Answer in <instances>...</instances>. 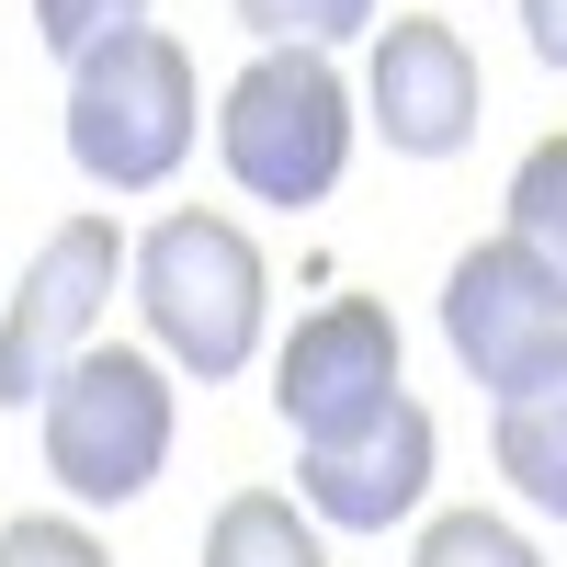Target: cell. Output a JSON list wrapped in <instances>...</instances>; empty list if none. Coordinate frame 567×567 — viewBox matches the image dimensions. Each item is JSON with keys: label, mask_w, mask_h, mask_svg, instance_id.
<instances>
[{"label": "cell", "mask_w": 567, "mask_h": 567, "mask_svg": "<svg viewBox=\"0 0 567 567\" xmlns=\"http://www.w3.org/2000/svg\"><path fill=\"white\" fill-rule=\"evenodd\" d=\"M261 307H272V272L239 216H159L136 239V318L182 374L227 386L261 352Z\"/></svg>", "instance_id": "cell-2"}, {"label": "cell", "mask_w": 567, "mask_h": 567, "mask_svg": "<svg viewBox=\"0 0 567 567\" xmlns=\"http://www.w3.org/2000/svg\"><path fill=\"white\" fill-rule=\"evenodd\" d=\"M205 567H329V545H318V511H296V499H272V488H239L205 523Z\"/></svg>", "instance_id": "cell-11"}, {"label": "cell", "mask_w": 567, "mask_h": 567, "mask_svg": "<svg viewBox=\"0 0 567 567\" xmlns=\"http://www.w3.org/2000/svg\"><path fill=\"white\" fill-rule=\"evenodd\" d=\"M409 567H545L523 523H499V511H443V523H420V556Z\"/></svg>", "instance_id": "cell-13"}, {"label": "cell", "mask_w": 567, "mask_h": 567, "mask_svg": "<svg viewBox=\"0 0 567 567\" xmlns=\"http://www.w3.org/2000/svg\"><path fill=\"white\" fill-rule=\"evenodd\" d=\"M148 23V0H34V45L58 69H80V58H103L114 34H136Z\"/></svg>", "instance_id": "cell-14"}, {"label": "cell", "mask_w": 567, "mask_h": 567, "mask_svg": "<svg viewBox=\"0 0 567 567\" xmlns=\"http://www.w3.org/2000/svg\"><path fill=\"white\" fill-rule=\"evenodd\" d=\"M511 239L567 284V136H534L523 171H511Z\"/></svg>", "instance_id": "cell-12"}, {"label": "cell", "mask_w": 567, "mask_h": 567, "mask_svg": "<svg viewBox=\"0 0 567 567\" xmlns=\"http://www.w3.org/2000/svg\"><path fill=\"white\" fill-rule=\"evenodd\" d=\"M488 443H499V477L545 523H567V341L534 352L511 386H488Z\"/></svg>", "instance_id": "cell-10"}, {"label": "cell", "mask_w": 567, "mask_h": 567, "mask_svg": "<svg viewBox=\"0 0 567 567\" xmlns=\"http://www.w3.org/2000/svg\"><path fill=\"white\" fill-rule=\"evenodd\" d=\"M443 341L477 386H511L534 352L567 341V284L523 250V239H477L454 272H443Z\"/></svg>", "instance_id": "cell-8"}, {"label": "cell", "mask_w": 567, "mask_h": 567, "mask_svg": "<svg viewBox=\"0 0 567 567\" xmlns=\"http://www.w3.org/2000/svg\"><path fill=\"white\" fill-rule=\"evenodd\" d=\"M171 374L148 363V352H103L91 341L58 386H45V409H34V443H45V477H58L69 499H91V511H125V499H148L159 488V465H171Z\"/></svg>", "instance_id": "cell-4"}, {"label": "cell", "mask_w": 567, "mask_h": 567, "mask_svg": "<svg viewBox=\"0 0 567 567\" xmlns=\"http://www.w3.org/2000/svg\"><path fill=\"white\" fill-rule=\"evenodd\" d=\"M488 91H477V58H465V34L432 23V12H398L374 34V69H363V125L386 136L398 159H454L465 136H477Z\"/></svg>", "instance_id": "cell-7"}, {"label": "cell", "mask_w": 567, "mask_h": 567, "mask_svg": "<svg viewBox=\"0 0 567 567\" xmlns=\"http://www.w3.org/2000/svg\"><path fill=\"white\" fill-rule=\"evenodd\" d=\"M523 34H534L545 69H567V0H523Z\"/></svg>", "instance_id": "cell-17"}, {"label": "cell", "mask_w": 567, "mask_h": 567, "mask_svg": "<svg viewBox=\"0 0 567 567\" xmlns=\"http://www.w3.org/2000/svg\"><path fill=\"white\" fill-rule=\"evenodd\" d=\"M194 125H205L194 58H182L159 23H136L103 58L69 69V159H80V182H103V194H159V182L194 159Z\"/></svg>", "instance_id": "cell-3"}, {"label": "cell", "mask_w": 567, "mask_h": 567, "mask_svg": "<svg viewBox=\"0 0 567 567\" xmlns=\"http://www.w3.org/2000/svg\"><path fill=\"white\" fill-rule=\"evenodd\" d=\"M0 567H114L91 523H58V511H23V523H0Z\"/></svg>", "instance_id": "cell-16"}, {"label": "cell", "mask_w": 567, "mask_h": 567, "mask_svg": "<svg viewBox=\"0 0 567 567\" xmlns=\"http://www.w3.org/2000/svg\"><path fill=\"white\" fill-rule=\"evenodd\" d=\"M239 23L261 34V45H352L363 23H374V0H239Z\"/></svg>", "instance_id": "cell-15"}, {"label": "cell", "mask_w": 567, "mask_h": 567, "mask_svg": "<svg viewBox=\"0 0 567 567\" xmlns=\"http://www.w3.org/2000/svg\"><path fill=\"white\" fill-rule=\"evenodd\" d=\"M352 80L318 45H261L216 103V159L250 205H318L352 171Z\"/></svg>", "instance_id": "cell-1"}, {"label": "cell", "mask_w": 567, "mask_h": 567, "mask_svg": "<svg viewBox=\"0 0 567 567\" xmlns=\"http://www.w3.org/2000/svg\"><path fill=\"white\" fill-rule=\"evenodd\" d=\"M272 409L296 443H341L363 420L398 409V318L374 296H329L318 318H296V341L272 352Z\"/></svg>", "instance_id": "cell-6"}, {"label": "cell", "mask_w": 567, "mask_h": 567, "mask_svg": "<svg viewBox=\"0 0 567 567\" xmlns=\"http://www.w3.org/2000/svg\"><path fill=\"white\" fill-rule=\"evenodd\" d=\"M114 272H136V250L114 239V216H69L58 239L23 261V296L0 307V398L45 409V386L91 352V329L114 307Z\"/></svg>", "instance_id": "cell-5"}, {"label": "cell", "mask_w": 567, "mask_h": 567, "mask_svg": "<svg viewBox=\"0 0 567 567\" xmlns=\"http://www.w3.org/2000/svg\"><path fill=\"white\" fill-rule=\"evenodd\" d=\"M432 454H443L432 409H420V398H398L386 420H363V432L307 443L296 488H307V511H318L329 534H386V523H409V511L432 499Z\"/></svg>", "instance_id": "cell-9"}]
</instances>
